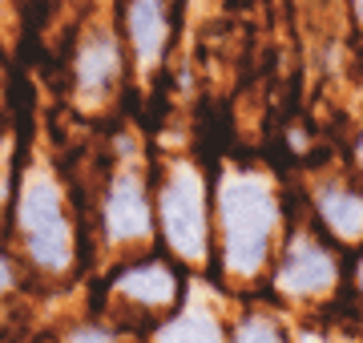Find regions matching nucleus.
<instances>
[{"instance_id": "obj_1", "label": "nucleus", "mask_w": 363, "mask_h": 343, "mask_svg": "<svg viewBox=\"0 0 363 343\" xmlns=\"http://www.w3.org/2000/svg\"><path fill=\"white\" fill-rule=\"evenodd\" d=\"M222 223H226V263L238 275L259 271L274 230V202L255 178H230L222 186Z\"/></svg>"}, {"instance_id": "obj_2", "label": "nucleus", "mask_w": 363, "mask_h": 343, "mask_svg": "<svg viewBox=\"0 0 363 343\" xmlns=\"http://www.w3.org/2000/svg\"><path fill=\"white\" fill-rule=\"evenodd\" d=\"M21 230L28 238V251L40 266L61 271L69 266V223L61 214L57 186L49 178H33L21 198Z\"/></svg>"}, {"instance_id": "obj_3", "label": "nucleus", "mask_w": 363, "mask_h": 343, "mask_svg": "<svg viewBox=\"0 0 363 343\" xmlns=\"http://www.w3.org/2000/svg\"><path fill=\"white\" fill-rule=\"evenodd\" d=\"M162 223H166L169 242L178 247L186 259H202L206 254V223H202V186L194 170H174L166 194H162Z\"/></svg>"}, {"instance_id": "obj_4", "label": "nucleus", "mask_w": 363, "mask_h": 343, "mask_svg": "<svg viewBox=\"0 0 363 343\" xmlns=\"http://www.w3.org/2000/svg\"><path fill=\"white\" fill-rule=\"evenodd\" d=\"M105 226L113 238H142L150 230V214H145V198L142 186L133 178H121V182L109 190V206H105Z\"/></svg>"}, {"instance_id": "obj_5", "label": "nucleus", "mask_w": 363, "mask_h": 343, "mask_svg": "<svg viewBox=\"0 0 363 343\" xmlns=\"http://www.w3.org/2000/svg\"><path fill=\"white\" fill-rule=\"evenodd\" d=\"M331 279H335V266L319 247H295L283 263V287L298 295H319L331 287Z\"/></svg>"}, {"instance_id": "obj_6", "label": "nucleus", "mask_w": 363, "mask_h": 343, "mask_svg": "<svg viewBox=\"0 0 363 343\" xmlns=\"http://www.w3.org/2000/svg\"><path fill=\"white\" fill-rule=\"evenodd\" d=\"M121 295H130L145 307H162L174 299V279H169L166 266H142V271H130V275L117 283Z\"/></svg>"}, {"instance_id": "obj_7", "label": "nucleus", "mask_w": 363, "mask_h": 343, "mask_svg": "<svg viewBox=\"0 0 363 343\" xmlns=\"http://www.w3.org/2000/svg\"><path fill=\"white\" fill-rule=\"evenodd\" d=\"M323 218L339 238H359L363 235V198L359 194H347V190L327 194L323 198Z\"/></svg>"}, {"instance_id": "obj_8", "label": "nucleus", "mask_w": 363, "mask_h": 343, "mask_svg": "<svg viewBox=\"0 0 363 343\" xmlns=\"http://www.w3.org/2000/svg\"><path fill=\"white\" fill-rule=\"evenodd\" d=\"M133 45H138V57L145 61H154L157 49H162V37H166V25H162V13H157L154 0H138L133 4Z\"/></svg>"}, {"instance_id": "obj_9", "label": "nucleus", "mask_w": 363, "mask_h": 343, "mask_svg": "<svg viewBox=\"0 0 363 343\" xmlns=\"http://www.w3.org/2000/svg\"><path fill=\"white\" fill-rule=\"evenodd\" d=\"M117 69V49H113V40H105V37H97L81 53V61H77V77H81V85L85 89H101L105 81H109V73Z\"/></svg>"}, {"instance_id": "obj_10", "label": "nucleus", "mask_w": 363, "mask_h": 343, "mask_svg": "<svg viewBox=\"0 0 363 343\" xmlns=\"http://www.w3.org/2000/svg\"><path fill=\"white\" fill-rule=\"evenodd\" d=\"M157 343H222L218 339V327H214V319L210 315H182L174 319L162 335H157Z\"/></svg>"}, {"instance_id": "obj_11", "label": "nucleus", "mask_w": 363, "mask_h": 343, "mask_svg": "<svg viewBox=\"0 0 363 343\" xmlns=\"http://www.w3.org/2000/svg\"><path fill=\"white\" fill-rule=\"evenodd\" d=\"M234 343H283V335H279L271 323H262V319H250V323H242V327H238Z\"/></svg>"}, {"instance_id": "obj_12", "label": "nucleus", "mask_w": 363, "mask_h": 343, "mask_svg": "<svg viewBox=\"0 0 363 343\" xmlns=\"http://www.w3.org/2000/svg\"><path fill=\"white\" fill-rule=\"evenodd\" d=\"M4 287H9V266L0 263V291H4Z\"/></svg>"}, {"instance_id": "obj_13", "label": "nucleus", "mask_w": 363, "mask_h": 343, "mask_svg": "<svg viewBox=\"0 0 363 343\" xmlns=\"http://www.w3.org/2000/svg\"><path fill=\"white\" fill-rule=\"evenodd\" d=\"M303 343H319V339H303Z\"/></svg>"}, {"instance_id": "obj_14", "label": "nucleus", "mask_w": 363, "mask_h": 343, "mask_svg": "<svg viewBox=\"0 0 363 343\" xmlns=\"http://www.w3.org/2000/svg\"><path fill=\"white\" fill-rule=\"evenodd\" d=\"M359 158H363V145H359Z\"/></svg>"}, {"instance_id": "obj_15", "label": "nucleus", "mask_w": 363, "mask_h": 343, "mask_svg": "<svg viewBox=\"0 0 363 343\" xmlns=\"http://www.w3.org/2000/svg\"><path fill=\"white\" fill-rule=\"evenodd\" d=\"M359 9H363V0H359Z\"/></svg>"}]
</instances>
